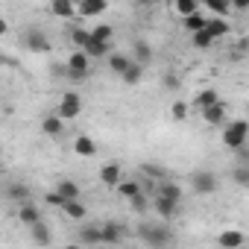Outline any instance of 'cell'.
Listing matches in <instances>:
<instances>
[{
	"mask_svg": "<svg viewBox=\"0 0 249 249\" xmlns=\"http://www.w3.org/2000/svg\"><path fill=\"white\" fill-rule=\"evenodd\" d=\"M249 138V120H231L223 126V144L229 150H240Z\"/></svg>",
	"mask_w": 249,
	"mask_h": 249,
	"instance_id": "1",
	"label": "cell"
},
{
	"mask_svg": "<svg viewBox=\"0 0 249 249\" xmlns=\"http://www.w3.org/2000/svg\"><path fill=\"white\" fill-rule=\"evenodd\" d=\"M138 237L147 243V246H164V243H173V231L167 226H141L138 229Z\"/></svg>",
	"mask_w": 249,
	"mask_h": 249,
	"instance_id": "2",
	"label": "cell"
},
{
	"mask_svg": "<svg viewBox=\"0 0 249 249\" xmlns=\"http://www.w3.org/2000/svg\"><path fill=\"white\" fill-rule=\"evenodd\" d=\"M88 71H91V56H88L82 47L73 50V53L68 56V76L82 79V76H88Z\"/></svg>",
	"mask_w": 249,
	"mask_h": 249,
	"instance_id": "3",
	"label": "cell"
},
{
	"mask_svg": "<svg viewBox=\"0 0 249 249\" xmlns=\"http://www.w3.org/2000/svg\"><path fill=\"white\" fill-rule=\"evenodd\" d=\"M65 120H73V117H79V111H82V97L76 94V91H68V94H62V100H59V108H56Z\"/></svg>",
	"mask_w": 249,
	"mask_h": 249,
	"instance_id": "4",
	"label": "cell"
},
{
	"mask_svg": "<svg viewBox=\"0 0 249 249\" xmlns=\"http://www.w3.org/2000/svg\"><path fill=\"white\" fill-rule=\"evenodd\" d=\"M191 188H194L196 194L208 196V194H214V191H217V176H214L211 170H196V173L191 176Z\"/></svg>",
	"mask_w": 249,
	"mask_h": 249,
	"instance_id": "5",
	"label": "cell"
},
{
	"mask_svg": "<svg viewBox=\"0 0 249 249\" xmlns=\"http://www.w3.org/2000/svg\"><path fill=\"white\" fill-rule=\"evenodd\" d=\"M24 44L33 53H50V41H47V36L41 30H27L24 33Z\"/></svg>",
	"mask_w": 249,
	"mask_h": 249,
	"instance_id": "6",
	"label": "cell"
},
{
	"mask_svg": "<svg viewBox=\"0 0 249 249\" xmlns=\"http://www.w3.org/2000/svg\"><path fill=\"white\" fill-rule=\"evenodd\" d=\"M50 12L62 21H71L79 15V3H73V0H50Z\"/></svg>",
	"mask_w": 249,
	"mask_h": 249,
	"instance_id": "7",
	"label": "cell"
},
{
	"mask_svg": "<svg viewBox=\"0 0 249 249\" xmlns=\"http://www.w3.org/2000/svg\"><path fill=\"white\" fill-rule=\"evenodd\" d=\"M202 114V120L208 123V126H223V123H226V106L217 100L214 106H208V108H202L199 111Z\"/></svg>",
	"mask_w": 249,
	"mask_h": 249,
	"instance_id": "8",
	"label": "cell"
},
{
	"mask_svg": "<svg viewBox=\"0 0 249 249\" xmlns=\"http://www.w3.org/2000/svg\"><path fill=\"white\" fill-rule=\"evenodd\" d=\"M120 179H123V170H120V164H117V161L103 164V170H100V182H103L106 188H117V185H120Z\"/></svg>",
	"mask_w": 249,
	"mask_h": 249,
	"instance_id": "9",
	"label": "cell"
},
{
	"mask_svg": "<svg viewBox=\"0 0 249 249\" xmlns=\"http://www.w3.org/2000/svg\"><path fill=\"white\" fill-rule=\"evenodd\" d=\"M41 129H44V135H50V138H59L62 132H65V117L56 111V114H47L44 120H41Z\"/></svg>",
	"mask_w": 249,
	"mask_h": 249,
	"instance_id": "10",
	"label": "cell"
},
{
	"mask_svg": "<svg viewBox=\"0 0 249 249\" xmlns=\"http://www.w3.org/2000/svg\"><path fill=\"white\" fill-rule=\"evenodd\" d=\"M132 59L135 62H141L144 68L153 62V47H150V41H144V38H135L132 41Z\"/></svg>",
	"mask_w": 249,
	"mask_h": 249,
	"instance_id": "11",
	"label": "cell"
},
{
	"mask_svg": "<svg viewBox=\"0 0 249 249\" xmlns=\"http://www.w3.org/2000/svg\"><path fill=\"white\" fill-rule=\"evenodd\" d=\"M73 153L82 156V159H91V156H97V141L88 138V135H76L73 138Z\"/></svg>",
	"mask_w": 249,
	"mask_h": 249,
	"instance_id": "12",
	"label": "cell"
},
{
	"mask_svg": "<svg viewBox=\"0 0 249 249\" xmlns=\"http://www.w3.org/2000/svg\"><path fill=\"white\" fill-rule=\"evenodd\" d=\"M6 199L24 205V202H30V188H27L24 182H9V185H6Z\"/></svg>",
	"mask_w": 249,
	"mask_h": 249,
	"instance_id": "13",
	"label": "cell"
},
{
	"mask_svg": "<svg viewBox=\"0 0 249 249\" xmlns=\"http://www.w3.org/2000/svg\"><path fill=\"white\" fill-rule=\"evenodd\" d=\"M18 220H21L27 229H33L36 223H41V211H38L33 202H24V205L18 208Z\"/></svg>",
	"mask_w": 249,
	"mask_h": 249,
	"instance_id": "14",
	"label": "cell"
},
{
	"mask_svg": "<svg viewBox=\"0 0 249 249\" xmlns=\"http://www.w3.org/2000/svg\"><path fill=\"white\" fill-rule=\"evenodd\" d=\"M106 9H108V0H79V15H85V18L103 15Z\"/></svg>",
	"mask_w": 249,
	"mask_h": 249,
	"instance_id": "15",
	"label": "cell"
},
{
	"mask_svg": "<svg viewBox=\"0 0 249 249\" xmlns=\"http://www.w3.org/2000/svg\"><path fill=\"white\" fill-rule=\"evenodd\" d=\"M100 229H103V243H123V226H120V223L108 220V223H103Z\"/></svg>",
	"mask_w": 249,
	"mask_h": 249,
	"instance_id": "16",
	"label": "cell"
},
{
	"mask_svg": "<svg viewBox=\"0 0 249 249\" xmlns=\"http://www.w3.org/2000/svg\"><path fill=\"white\" fill-rule=\"evenodd\" d=\"M217 243H220V246H226V249H234V246H243V243H246V237H243V231L229 229V231H220V234H217Z\"/></svg>",
	"mask_w": 249,
	"mask_h": 249,
	"instance_id": "17",
	"label": "cell"
},
{
	"mask_svg": "<svg viewBox=\"0 0 249 249\" xmlns=\"http://www.w3.org/2000/svg\"><path fill=\"white\" fill-rule=\"evenodd\" d=\"M208 30H211V36H214V38H226V36L231 33V27H229L226 15H214V18H208Z\"/></svg>",
	"mask_w": 249,
	"mask_h": 249,
	"instance_id": "18",
	"label": "cell"
},
{
	"mask_svg": "<svg viewBox=\"0 0 249 249\" xmlns=\"http://www.w3.org/2000/svg\"><path fill=\"white\" fill-rule=\"evenodd\" d=\"M62 214L71 217V220H85V217H88V208H85L79 199H68V202L62 205Z\"/></svg>",
	"mask_w": 249,
	"mask_h": 249,
	"instance_id": "19",
	"label": "cell"
},
{
	"mask_svg": "<svg viewBox=\"0 0 249 249\" xmlns=\"http://www.w3.org/2000/svg\"><path fill=\"white\" fill-rule=\"evenodd\" d=\"M123 199H132V196H138L141 194V182L138 179H120V185L114 188Z\"/></svg>",
	"mask_w": 249,
	"mask_h": 249,
	"instance_id": "20",
	"label": "cell"
},
{
	"mask_svg": "<svg viewBox=\"0 0 249 249\" xmlns=\"http://www.w3.org/2000/svg\"><path fill=\"white\" fill-rule=\"evenodd\" d=\"M182 27H185L188 33H199V30L208 27V18L199 15V12H194V15H185V18H182Z\"/></svg>",
	"mask_w": 249,
	"mask_h": 249,
	"instance_id": "21",
	"label": "cell"
},
{
	"mask_svg": "<svg viewBox=\"0 0 249 249\" xmlns=\"http://www.w3.org/2000/svg\"><path fill=\"white\" fill-rule=\"evenodd\" d=\"M141 76H144V65H141V62H132L126 71L120 73V79L126 82V85H138V82H141Z\"/></svg>",
	"mask_w": 249,
	"mask_h": 249,
	"instance_id": "22",
	"label": "cell"
},
{
	"mask_svg": "<svg viewBox=\"0 0 249 249\" xmlns=\"http://www.w3.org/2000/svg\"><path fill=\"white\" fill-rule=\"evenodd\" d=\"M191 41H194V47H196V50H208L217 38H214V36H211V30L205 27V30H199V33H191Z\"/></svg>",
	"mask_w": 249,
	"mask_h": 249,
	"instance_id": "23",
	"label": "cell"
},
{
	"mask_svg": "<svg viewBox=\"0 0 249 249\" xmlns=\"http://www.w3.org/2000/svg\"><path fill=\"white\" fill-rule=\"evenodd\" d=\"M91 59H103V56H108V41H97V38H88V44L82 47Z\"/></svg>",
	"mask_w": 249,
	"mask_h": 249,
	"instance_id": "24",
	"label": "cell"
},
{
	"mask_svg": "<svg viewBox=\"0 0 249 249\" xmlns=\"http://www.w3.org/2000/svg\"><path fill=\"white\" fill-rule=\"evenodd\" d=\"M217 100H220V97H217V91H214V88H202V91H199V94L194 97V106H196V108L202 111V108H208V106H214Z\"/></svg>",
	"mask_w": 249,
	"mask_h": 249,
	"instance_id": "25",
	"label": "cell"
},
{
	"mask_svg": "<svg viewBox=\"0 0 249 249\" xmlns=\"http://www.w3.org/2000/svg\"><path fill=\"white\" fill-rule=\"evenodd\" d=\"M56 191H59V194H62L65 199H79V185H76L73 179H59Z\"/></svg>",
	"mask_w": 249,
	"mask_h": 249,
	"instance_id": "26",
	"label": "cell"
},
{
	"mask_svg": "<svg viewBox=\"0 0 249 249\" xmlns=\"http://www.w3.org/2000/svg\"><path fill=\"white\" fill-rule=\"evenodd\" d=\"M156 211H159L164 220H170V217L179 211V202H173V199H167V196H159V199H156Z\"/></svg>",
	"mask_w": 249,
	"mask_h": 249,
	"instance_id": "27",
	"label": "cell"
},
{
	"mask_svg": "<svg viewBox=\"0 0 249 249\" xmlns=\"http://www.w3.org/2000/svg\"><path fill=\"white\" fill-rule=\"evenodd\" d=\"M231 182L240 185V188H249V164L246 161H240V164L231 167Z\"/></svg>",
	"mask_w": 249,
	"mask_h": 249,
	"instance_id": "28",
	"label": "cell"
},
{
	"mask_svg": "<svg viewBox=\"0 0 249 249\" xmlns=\"http://www.w3.org/2000/svg\"><path fill=\"white\" fill-rule=\"evenodd\" d=\"M30 231H33V240H36V243H41V246L53 243V231H50V229H47L44 223H36V226H33Z\"/></svg>",
	"mask_w": 249,
	"mask_h": 249,
	"instance_id": "29",
	"label": "cell"
},
{
	"mask_svg": "<svg viewBox=\"0 0 249 249\" xmlns=\"http://www.w3.org/2000/svg\"><path fill=\"white\" fill-rule=\"evenodd\" d=\"M159 196H167V199H173V202H182V191H179V185H173V182H161V185H159Z\"/></svg>",
	"mask_w": 249,
	"mask_h": 249,
	"instance_id": "30",
	"label": "cell"
},
{
	"mask_svg": "<svg viewBox=\"0 0 249 249\" xmlns=\"http://www.w3.org/2000/svg\"><path fill=\"white\" fill-rule=\"evenodd\" d=\"M132 62H135V59H129V56H120V53H117V56H111V62H108V71L120 76V73L126 71V68H129Z\"/></svg>",
	"mask_w": 249,
	"mask_h": 249,
	"instance_id": "31",
	"label": "cell"
},
{
	"mask_svg": "<svg viewBox=\"0 0 249 249\" xmlns=\"http://www.w3.org/2000/svg\"><path fill=\"white\" fill-rule=\"evenodd\" d=\"M173 6H176V12L185 18V15H194V12H199V0H173Z\"/></svg>",
	"mask_w": 249,
	"mask_h": 249,
	"instance_id": "32",
	"label": "cell"
},
{
	"mask_svg": "<svg viewBox=\"0 0 249 249\" xmlns=\"http://www.w3.org/2000/svg\"><path fill=\"white\" fill-rule=\"evenodd\" d=\"M79 240H82V243H103V229H91V226H85V229L79 231Z\"/></svg>",
	"mask_w": 249,
	"mask_h": 249,
	"instance_id": "33",
	"label": "cell"
},
{
	"mask_svg": "<svg viewBox=\"0 0 249 249\" xmlns=\"http://www.w3.org/2000/svg\"><path fill=\"white\" fill-rule=\"evenodd\" d=\"M205 6L211 9V15H229L231 0H205Z\"/></svg>",
	"mask_w": 249,
	"mask_h": 249,
	"instance_id": "34",
	"label": "cell"
},
{
	"mask_svg": "<svg viewBox=\"0 0 249 249\" xmlns=\"http://www.w3.org/2000/svg\"><path fill=\"white\" fill-rule=\"evenodd\" d=\"M111 36H114V30L108 24H100V27L91 30V38H97V41H111Z\"/></svg>",
	"mask_w": 249,
	"mask_h": 249,
	"instance_id": "35",
	"label": "cell"
},
{
	"mask_svg": "<svg viewBox=\"0 0 249 249\" xmlns=\"http://www.w3.org/2000/svg\"><path fill=\"white\" fill-rule=\"evenodd\" d=\"M188 111H191V108H188V103H185V100H176V103L170 106L173 120H185V117H188Z\"/></svg>",
	"mask_w": 249,
	"mask_h": 249,
	"instance_id": "36",
	"label": "cell"
},
{
	"mask_svg": "<svg viewBox=\"0 0 249 249\" xmlns=\"http://www.w3.org/2000/svg\"><path fill=\"white\" fill-rule=\"evenodd\" d=\"M44 202H47L50 208H62V205H65L68 199H65V196H62L59 191H47V194H44Z\"/></svg>",
	"mask_w": 249,
	"mask_h": 249,
	"instance_id": "37",
	"label": "cell"
},
{
	"mask_svg": "<svg viewBox=\"0 0 249 249\" xmlns=\"http://www.w3.org/2000/svg\"><path fill=\"white\" fill-rule=\"evenodd\" d=\"M88 38H91V33H88V30H71V41H73L76 47H85V44H88Z\"/></svg>",
	"mask_w": 249,
	"mask_h": 249,
	"instance_id": "38",
	"label": "cell"
},
{
	"mask_svg": "<svg viewBox=\"0 0 249 249\" xmlns=\"http://www.w3.org/2000/svg\"><path fill=\"white\" fill-rule=\"evenodd\" d=\"M129 205H132V211H138V214H144V211L150 208V202H147V196H144V194L132 196V199H129Z\"/></svg>",
	"mask_w": 249,
	"mask_h": 249,
	"instance_id": "39",
	"label": "cell"
},
{
	"mask_svg": "<svg viewBox=\"0 0 249 249\" xmlns=\"http://www.w3.org/2000/svg\"><path fill=\"white\" fill-rule=\"evenodd\" d=\"M144 173H150V176H159V179H164L167 173L161 170V167H156V164H144Z\"/></svg>",
	"mask_w": 249,
	"mask_h": 249,
	"instance_id": "40",
	"label": "cell"
},
{
	"mask_svg": "<svg viewBox=\"0 0 249 249\" xmlns=\"http://www.w3.org/2000/svg\"><path fill=\"white\" fill-rule=\"evenodd\" d=\"M161 82H164V88H170V91H173V88H179V79H176L173 73H164V79H161Z\"/></svg>",
	"mask_w": 249,
	"mask_h": 249,
	"instance_id": "41",
	"label": "cell"
},
{
	"mask_svg": "<svg viewBox=\"0 0 249 249\" xmlns=\"http://www.w3.org/2000/svg\"><path fill=\"white\" fill-rule=\"evenodd\" d=\"M234 156H237V161H246V164H249V147H246V144H243L240 150H234Z\"/></svg>",
	"mask_w": 249,
	"mask_h": 249,
	"instance_id": "42",
	"label": "cell"
},
{
	"mask_svg": "<svg viewBox=\"0 0 249 249\" xmlns=\"http://www.w3.org/2000/svg\"><path fill=\"white\" fill-rule=\"evenodd\" d=\"M234 9H249V0H231Z\"/></svg>",
	"mask_w": 249,
	"mask_h": 249,
	"instance_id": "43",
	"label": "cell"
},
{
	"mask_svg": "<svg viewBox=\"0 0 249 249\" xmlns=\"http://www.w3.org/2000/svg\"><path fill=\"white\" fill-rule=\"evenodd\" d=\"M138 3H141V6H156L159 0H138Z\"/></svg>",
	"mask_w": 249,
	"mask_h": 249,
	"instance_id": "44",
	"label": "cell"
},
{
	"mask_svg": "<svg viewBox=\"0 0 249 249\" xmlns=\"http://www.w3.org/2000/svg\"><path fill=\"white\" fill-rule=\"evenodd\" d=\"M246 111H249V106H246Z\"/></svg>",
	"mask_w": 249,
	"mask_h": 249,
	"instance_id": "45",
	"label": "cell"
}]
</instances>
